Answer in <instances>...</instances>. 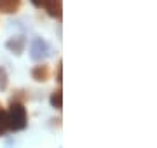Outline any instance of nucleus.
I'll return each mask as SVG.
<instances>
[{
    "label": "nucleus",
    "instance_id": "obj_8",
    "mask_svg": "<svg viewBox=\"0 0 157 148\" xmlns=\"http://www.w3.org/2000/svg\"><path fill=\"white\" fill-rule=\"evenodd\" d=\"M9 131V120H7V112L0 108V136H4Z\"/></svg>",
    "mask_w": 157,
    "mask_h": 148
},
{
    "label": "nucleus",
    "instance_id": "obj_6",
    "mask_svg": "<svg viewBox=\"0 0 157 148\" xmlns=\"http://www.w3.org/2000/svg\"><path fill=\"white\" fill-rule=\"evenodd\" d=\"M32 77L33 80L37 82H45V80L49 79V66L47 65H39V66H35L32 70Z\"/></svg>",
    "mask_w": 157,
    "mask_h": 148
},
{
    "label": "nucleus",
    "instance_id": "obj_10",
    "mask_svg": "<svg viewBox=\"0 0 157 148\" xmlns=\"http://www.w3.org/2000/svg\"><path fill=\"white\" fill-rule=\"evenodd\" d=\"M63 65L61 61H59V65H58V82H61V75H63V68H61Z\"/></svg>",
    "mask_w": 157,
    "mask_h": 148
},
{
    "label": "nucleus",
    "instance_id": "obj_11",
    "mask_svg": "<svg viewBox=\"0 0 157 148\" xmlns=\"http://www.w3.org/2000/svg\"><path fill=\"white\" fill-rule=\"evenodd\" d=\"M30 2H32L35 7H40V0H30Z\"/></svg>",
    "mask_w": 157,
    "mask_h": 148
},
{
    "label": "nucleus",
    "instance_id": "obj_7",
    "mask_svg": "<svg viewBox=\"0 0 157 148\" xmlns=\"http://www.w3.org/2000/svg\"><path fill=\"white\" fill-rule=\"evenodd\" d=\"M51 106L56 110H61L63 106V92L61 89H58V91H54L52 94H51Z\"/></svg>",
    "mask_w": 157,
    "mask_h": 148
},
{
    "label": "nucleus",
    "instance_id": "obj_5",
    "mask_svg": "<svg viewBox=\"0 0 157 148\" xmlns=\"http://www.w3.org/2000/svg\"><path fill=\"white\" fill-rule=\"evenodd\" d=\"M21 0H0V12L2 14H16L21 9Z\"/></svg>",
    "mask_w": 157,
    "mask_h": 148
},
{
    "label": "nucleus",
    "instance_id": "obj_2",
    "mask_svg": "<svg viewBox=\"0 0 157 148\" xmlns=\"http://www.w3.org/2000/svg\"><path fill=\"white\" fill-rule=\"evenodd\" d=\"M47 56H49V46H47V42H44L42 39H35L32 42V47H30V57L35 59V61H42Z\"/></svg>",
    "mask_w": 157,
    "mask_h": 148
},
{
    "label": "nucleus",
    "instance_id": "obj_1",
    "mask_svg": "<svg viewBox=\"0 0 157 148\" xmlns=\"http://www.w3.org/2000/svg\"><path fill=\"white\" fill-rule=\"evenodd\" d=\"M7 120H9V131H23L26 127V120H28L25 105L12 101L9 112H7Z\"/></svg>",
    "mask_w": 157,
    "mask_h": 148
},
{
    "label": "nucleus",
    "instance_id": "obj_9",
    "mask_svg": "<svg viewBox=\"0 0 157 148\" xmlns=\"http://www.w3.org/2000/svg\"><path fill=\"white\" fill-rule=\"evenodd\" d=\"M7 84H9V75L4 66H0V91H6Z\"/></svg>",
    "mask_w": 157,
    "mask_h": 148
},
{
    "label": "nucleus",
    "instance_id": "obj_3",
    "mask_svg": "<svg viewBox=\"0 0 157 148\" xmlns=\"http://www.w3.org/2000/svg\"><path fill=\"white\" fill-rule=\"evenodd\" d=\"M40 7H44L51 17L61 19V16H63V2L61 0H40Z\"/></svg>",
    "mask_w": 157,
    "mask_h": 148
},
{
    "label": "nucleus",
    "instance_id": "obj_4",
    "mask_svg": "<svg viewBox=\"0 0 157 148\" xmlns=\"http://www.w3.org/2000/svg\"><path fill=\"white\" fill-rule=\"evenodd\" d=\"M25 46H26V40H25V37H23V35L12 37V39L7 40V44H6L7 49H9L11 52H14V54H17V56L25 51Z\"/></svg>",
    "mask_w": 157,
    "mask_h": 148
},
{
    "label": "nucleus",
    "instance_id": "obj_12",
    "mask_svg": "<svg viewBox=\"0 0 157 148\" xmlns=\"http://www.w3.org/2000/svg\"><path fill=\"white\" fill-rule=\"evenodd\" d=\"M0 108H2V106H0Z\"/></svg>",
    "mask_w": 157,
    "mask_h": 148
}]
</instances>
